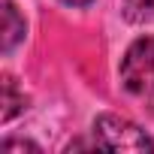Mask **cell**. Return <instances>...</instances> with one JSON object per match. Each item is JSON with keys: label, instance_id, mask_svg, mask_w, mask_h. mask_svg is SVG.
Instances as JSON below:
<instances>
[{"label": "cell", "instance_id": "obj_1", "mask_svg": "<svg viewBox=\"0 0 154 154\" xmlns=\"http://www.w3.org/2000/svg\"><path fill=\"white\" fill-rule=\"evenodd\" d=\"M121 82L136 97H154V36L136 39L121 60Z\"/></svg>", "mask_w": 154, "mask_h": 154}, {"label": "cell", "instance_id": "obj_2", "mask_svg": "<svg viewBox=\"0 0 154 154\" xmlns=\"http://www.w3.org/2000/svg\"><path fill=\"white\" fill-rule=\"evenodd\" d=\"M94 139L109 151H154L151 136L121 115H100L94 121Z\"/></svg>", "mask_w": 154, "mask_h": 154}, {"label": "cell", "instance_id": "obj_3", "mask_svg": "<svg viewBox=\"0 0 154 154\" xmlns=\"http://www.w3.org/2000/svg\"><path fill=\"white\" fill-rule=\"evenodd\" d=\"M21 36H24V21L18 18L15 6L6 0L3 3V51H12Z\"/></svg>", "mask_w": 154, "mask_h": 154}, {"label": "cell", "instance_id": "obj_4", "mask_svg": "<svg viewBox=\"0 0 154 154\" xmlns=\"http://www.w3.org/2000/svg\"><path fill=\"white\" fill-rule=\"evenodd\" d=\"M21 106H24V97H18L15 94V79L12 75H3V121H12L18 112H21Z\"/></svg>", "mask_w": 154, "mask_h": 154}, {"label": "cell", "instance_id": "obj_5", "mask_svg": "<svg viewBox=\"0 0 154 154\" xmlns=\"http://www.w3.org/2000/svg\"><path fill=\"white\" fill-rule=\"evenodd\" d=\"M124 18L133 24L154 18V0H124Z\"/></svg>", "mask_w": 154, "mask_h": 154}, {"label": "cell", "instance_id": "obj_6", "mask_svg": "<svg viewBox=\"0 0 154 154\" xmlns=\"http://www.w3.org/2000/svg\"><path fill=\"white\" fill-rule=\"evenodd\" d=\"M66 6H88V3H94V0H63Z\"/></svg>", "mask_w": 154, "mask_h": 154}]
</instances>
